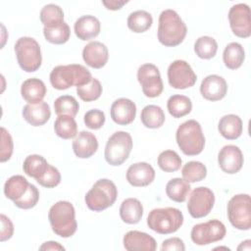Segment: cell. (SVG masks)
<instances>
[{"mask_svg": "<svg viewBox=\"0 0 251 251\" xmlns=\"http://www.w3.org/2000/svg\"><path fill=\"white\" fill-rule=\"evenodd\" d=\"M186 33L187 27L176 11H162L158 25V40L161 44L167 47L177 46L183 41Z\"/></svg>", "mask_w": 251, "mask_h": 251, "instance_id": "1", "label": "cell"}, {"mask_svg": "<svg viewBox=\"0 0 251 251\" xmlns=\"http://www.w3.org/2000/svg\"><path fill=\"white\" fill-rule=\"evenodd\" d=\"M51 85L58 90H65L72 86H81L92 79L90 72L79 64L60 65L55 67L49 75Z\"/></svg>", "mask_w": 251, "mask_h": 251, "instance_id": "2", "label": "cell"}, {"mask_svg": "<svg viewBox=\"0 0 251 251\" xmlns=\"http://www.w3.org/2000/svg\"><path fill=\"white\" fill-rule=\"evenodd\" d=\"M48 219L53 232L61 237H71L76 231L75 211L69 201L61 200L53 204L49 209Z\"/></svg>", "mask_w": 251, "mask_h": 251, "instance_id": "3", "label": "cell"}, {"mask_svg": "<svg viewBox=\"0 0 251 251\" xmlns=\"http://www.w3.org/2000/svg\"><path fill=\"white\" fill-rule=\"evenodd\" d=\"M176 140L179 149L187 156L200 154L205 146V136L202 132V127L195 120H188L177 127Z\"/></svg>", "mask_w": 251, "mask_h": 251, "instance_id": "4", "label": "cell"}, {"mask_svg": "<svg viewBox=\"0 0 251 251\" xmlns=\"http://www.w3.org/2000/svg\"><path fill=\"white\" fill-rule=\"evenodd\" d=\"M118 197L116 184L108 179H98L85 194L84 201L87 208L94 212H101L111 207Z\"/></svg>", "mask_w": 251, "mask_h": 251, "instance_id": "5", "label": "cell"}, {"mask_svg": "<svg viewBox=\"0 0 251 251\" xmlns=\"http://www.w3.org/2000/svg\"><path fill=\"white\" fill-rule=\"evenodd\" d=\"M183 224V215L174 207L153 209L147 217L149 228L160 234L176 232Z\"/></svg>", "mask_w": 251, "mask_h": 251, "instance_id": "6", "label": "cell"}, {"mask_svg": "<svg viewBox=\"0 0 251 251\" xmlns=\"http://www.w3.org/2000/svg\"><path fill=\"white\" fill-rule=\"evenodd\" d=\"M17 61L21 69L26 73L37 71L42 63L41 49L38 42L29 36L20 37L14 46Z\"/></svg>", "mask_w": 251, "mask_h": 251, "instance_id": "7", "label": "cell"}, {"mask_svg": "<svg viewBox=\"0 0 251 251\" xmlns=\"http://www.w3.org/2000/svg\"><path fill=\"white\" fill-rule=\"evenodd\" d=\"M131 135L126 131H116L106 144L104 156L111 166H120L128 158L132 149Z\"/></svg>", "mask_w": 251, "mask_h": 251, "instance_id": "8", "label": "cell"}, {"mask_svg": "<svg viewBox=\"0 0 251 251\" xmlns=\"http://www.w3.org/2000/svg\"><path fill=\"white\" fill-rule=\"evenodd\" d=\"M227 218L231 226L240 230L251 227V200L248 194H236L227 203Z\"/></svg>", "mask_w": 251, "mask_h": 251, "instance_id": "9", "label": "cell"}, {"mask_svg": "<svg viewBox=\"0 0 251 251\" xmlns=\"http://www.w3.org/2000/svg\"><path fill=\"white\" fill-rule=\"evenodd\" d=\"M226 233L225 225L217 220H210L193 226L190 237L196 245H207L222 240Z\"/></svg>", "mask_w": 251, "mask_h": 251, "instance_id": "10", "label": "cell"}, {"mask_svg": "<svg viewBox=\"0 0 251 251\" xmlns=\"http://www.w3.org/2000/svg\"><path fill=\"white\" fill-rule=\"evenodd\" d=\"M214 204V192L206 186H199L190 193L187 202V210L192 218L200 219L206 217L211 212Z\"/></svg>", "mask_w": 251, "mask_h": 251, "instance_id": "11", "label": "cell"}, {"mask_svg": "<svg viewBox=\"0 0 251 251\" xmlns=\"http://www.w3.org/2000/svg\"><path fill=\"white\" fill-rule=\"evenodd\" d=\"M137 80L146 97H158L164 89L159 69L153 64H143L137 70Z\"/></svg>", "mask_w": 251, "mask_h": 251, "instance_id": "12", "label": "cell"}, {"mask_svg": "<svg viewBox=\"0 0 251 251\" xmlns=\"http://www.w3.org/2000/svg\"><path fill=\"white\" fill-rule=\"evenodd\" d=\"M168 80L176 89H186L195 84L197 75L186 61L176 60L168 68Z\"/></svg>", "mask_w": 251, "mask_h": 251, "instance_id": "13", "label": "cell"}, {"mask_svg": "<svg viewBox=\"0 0 251 251\" xmlns=\"http://www.w3.org/2000/svg\"><path fill=\"white\" fill-rule=\"evenodd\" d=\"M230 28L236 36L247 38L251 35V19L249 6L244 3L233 5L228 12Z\"/></svg>", "mask_w": 251, "mask_h": 251, "instance_id": "14", "label": "cell"}, {"mask_svg": "<svg viewBox=\"0 0 251 251\" xmlns=\"http://www.w3.org/2000/svg\"><path fill=\"white\" fill-rule=\"evenodd\" d=\"M243 154L238 146L229 144L224 146L218 155V163L223 172L233 175L238 173L243 166Z\"/></svg>", "mask_w": 251, "mask_h": 251, "instance_id": "15", "label": "cell"}, {"mask_svg": "<svg viewBox=\"0 0 251 251\" xmlns=\"http://www.w3.org/2000/svg\"><path fill=\"white\" fill-rule=\"evenodd\" d=\"M155 178V170L146 162L132 164L126 171V180L135 187L147 186L153 182Z\"/></svg>", "mask_w": 251, "mask_h": 251, "instance_id": "16", "label": "cell"}, {"mask_svg": "<svg viewBox=\"0 0 251 251\" xmlns=\"http://www.w3.org/2000/svg\"><path fill=\"white\" fill-rule=\"evenodd\" d=\"M201 95L209 101H219L227 92V83L223 76L210 75L206 76L200 85Z\"/></svg>", "mask_w": 251, "mask_h": 251, "instance_id": "17", "label": "cell"}, {"mask_svg": "<svg viewBox=\"0 0 251 251\" xmlns=\"http://www.w3.org/2000/svg\"><path fill=\"white\" fill-rule=\"evenodd\" d=\"M112 120L121 126L131 124L136 116V105L127 98H119L115 100L110 110Z\"/></svg>", "mask_w": 251, "mask_h": 251, "instance_id": "18", "label": "cell"}, {"mask_svg": "<svg viewBox=\"0 0 251 251\" xmlns=\"http://www.w3.org/2000/svg\"><path fill=\"white\" fill-rule=\"evenodd\" d=\"M82 59L93 69L103 68L109 59L107 46L100 41H91L82 50Z\"/></svg>", "mask_w": 251, "mask_h": 251, "instance_id": "19", "label": "cell"}, {"mask_svg": "<svg viewBox=\"0 0 251 251\" xmlns=\"http://www.w3.org/2000/svg\"><path fill=\"white\" fill-rule=\"evenodd\" d=\"M124 247L127 251H155L157 249L156 240L146 232L130 230L126 232L123 239Z\"/></svg>", "mask_w": 251, "mask_h": 251, "instance_id": "20", "label": "cell"}, {"mask_svg": "<svg viewBox=\"0 0 251 251\" xmlns=\"http://www.w3.org/2000/svg\"><path fill=\"white\" fill-rule=\"evenodd\" d=\"M73 151L75 155L80 159H86L94 155L98 149V141L96 136L86 130H82L76 134L73 141Z\"/></svg>", "mask_w": 251, "mask_h": 251, "instance_id": "21", "label": "cell"}, {"mask_svg": "<svg viewBox=\"0 0 251 251\" xmlns=\"http://www.w3.org/2000/svg\"><path fill=\"white\" fill-rule=\"evenodd\" d=\"M24 119L33 126H40L46 124L51 117V110L49 105L41 101L36 104H26L23 108Z\"/></svg>", "mask_w": 251, "mask_h": 251, "instance_id": "22", "label": "cell"}, {"mask_svg": "<svg viewBox=\"0 0 251 251\" xmlns=\"http://www.w3.org/2000/svg\"><path fill=\"white\" fill-rule=\"evenodd\" d=\"M101 25L99 20L92 15H85L78 18L74 25L75 35L80 40H89L96 37L100 32Z\"/></svg>", "mask_w": 251, "mask_h": 251, "instance_id": "23", "label": "cell"}, {"mask_svg": "<svg viewBox=\"0 0 251 251\" xmlns=\"http://www.w3.org/2000/svg\"><path fill=\"white\" fill-rule=\"evenodd\" d=\"M22 97L29 104H36L43 100L46 95L44 82L36 77L27 78L21 86Z\"/></svg>", "mask_w": 251, "mask_h": 251, "instance_id": "24", "label": "cell"}, {"mask_svg": "<svg viewBox=\"0 0 251 251\" xmlns=\"http://www.w3.org/2000/svg\"><path fill=\"white\" fill-rule=\"evenodd\" d=\"M218 129L221 135L226 139L233 140L238 138L243 130V124L242 120L239 116L234 114H228L221 118Z\"/></svg>", "mask_w": 251, "mask_h": 251, "instance_id": "25", "label": "cell"}, {"mask_svg": "<svg viewBox=\"0 0 251 251\" xmlns=\"http://www.w3.org/2000/svg\"><path fill=\"white\" fill-rule=\"evenodd\" d=\"M143 215V206L136 198L124 200L120 207V217L122 221L128 225H135L140 222Z\"/></svg>", "mask_w": 251, "mask_h": 251, "instance_id": "26", "label": "cell"}, {"mask_svg": "<svg viewBox=\"0 0 251 251\" xmlns=\"http://www.w3.org/2000/svg\"><path fill=\"white\" fill-rule=\"evenodd\" d=\"M245 59V51L238 42L228 43L223 53L225 66L230 70H236L241 67Z\"/></svg>", "mask_w": 251, "mask_h": 251, "instance_id": "27", "label": "cell"}, {"mask_svg": "<svg viewBox=\"0 0 251 251\" xmlns=\"http://www.w3.org/2000/svg\"><path fill=\"white\" fill-rule=\"evenodd\" d=\"M29 184L30 183L23 176H13L9 177L4 184V194L8 199L14 202L27 191Z\"/></svg>", "mask_w": 251, "mask_h": 251, "instance_id": "28", "label": "cell"}, {"mask_svg": "<svg viewBox=\"0 0 251 251\" xmlns=\"http://www.w3.org/2000/svg\"><path fill=\"white\" fill-rule=\"evenodd\" d=\"M49 164L45 160L44 157L37 154H32L27 156L23 164V170L30 177L38 180L40 177L44 176Z\"/></svg>", "mask_w": 251, "mask_h": 251, "instance_id": "29", "label": "cell"}, {"mask_svg": "<svg viewBox=\"0 0 251 251\" xmlns=\"http://www.w3.org/2000/svg\"><path fill=\"white\" fill-rule=\"evenodd\" d=\"M190 184L180 177L172 178L166 185L167 196L177 203H182L186 200L190 193Z\"/></svg>", "mask_w": 251, "mask_h": 251, "instance_id": "30", "label": "cell"}, {"mask_svg": "<svg viewBox=\"0 0 251 251\" xmlns=\"http://www.w3.org/2000/svg\"><path fill=\"white\" fill-rule=\"evenodd\" d=\"M165 113L160 106L147 105L145 106L140 115L141 123L148 128H159L165 123Z\"/></svg>", "mask_w": 251, "mask_h": 251, "instance_id": "31", "label": "cell"}, {"mask_svg": "<svg viewBox=\"0 0 251 251\" xmlns=\"http://www.w3.org/2000/svg\"><path fill=\"white\" fill-rule=\"evenodd\" d=\"M169 113L176 119L188 115L192 110V102L185 95L176 94L169 98L167 102Z\"/></svg>", "mask_w": 251, "mask_h": 251, "instance_id": "32", "label": "cell"}, {"mask_svg": "<svg viewBox=\"0 0 251 251\" xmlns=\"http://www.w3.org/2000/svg\"><path fill=\"white\" fill-rule=\"evenodd\" d=\"M55 133L63 139H71L77 134V125L74 117L69 115H60L54 123Z\"/></svg>", "mask_w": 251, "mask_h": 251, "instance_id": "33", "label": "cell"}, {"mask_svg": "<svg viewBox=\"0 0 251 251\" xmlns=\"http://www.w3.org/2000/svg\"><path fill=\"white\" fill-rule=\"evenodd\" d=\"M152 24L153 18L151 14L144 10L134 11L130 13L127 18V26L135 33H141L148 30Z\"/></svg>", "mask_w": 251, "mask_h": 251, "instance_id": "34", "label": "cell"}, {"mask_svg": "<svg viewBox=\"0 0 251 251\" xmlns=\"http://www.w3.org/2000/svg\"><path fill=\"white\" fill-rule=\"evenodd\" d=\"M39 17L44 27H55L64 23V12L62 8L56 4L43 6Z\"/></svg>", "mask_w": 251, "mask_h": 251, "instance_id": "35", "label": "cell"}, {"mask_svg": "<svg viewBox=\"0 0 251 251\" xmlns=\"http://www.w3.org/2000/svg\"><path fill=\"white\" fill-rule=\"evenodd\" d=\"M217 51L218 43L216 39L211 36H200L198 39H196L194 43V52L201 59H212L213 57H215Z\"/></svg>", "mask_w": 251, "mask_h": 251, "instance_id": "36", "label": "cell"}, {"mask_svg": "<svg viewBox=\"0 0 251 251\" xmlns=\"http://www.w3.org/2000/svg\"><path fill=\"white\" fill-rule=\"evenodd\" d=\"M182 177L188 183L203 180L207 176L206 166L198 161L187 162L181 170Z\"/></svg>", "mask_w": 251, "mask_h": 251, "instance_id": "37", "label": "cell"}, {"mask_svg": "<svg viewBox=\"0 0 251 251\" xmlns=\"http://www.w3.org/2000/svg\"><path fill=\"white\" fill-rule=\"evenodd\" d=\"M43 34L45 39L53 44H64L71 36V29L67 23L55 27H43Z\"/></svg>", "mask_w": 251, "mask_h": 251, "instance_id": "38", "label": "cell"}, {"mask_svg": "<svg viewBox=\"0 0 251 251\" xmlns=\"http://www.w3.org/2000/svg\"><path fill=\"white\" fill-rule=\"evenodd\" d=\"M54 110L58 116L69 115L75 117L79 110V105L75 97L62 95L54 101Z\"/></svg>", "mask_w": 251, "mask_h": 251, "instance_id": "39", "label": "cell"}, {"mask_svg": "<svg viewBox=\"0 0 251 251\" xmlns=\"http://www.w3.org/2000/svg\"><path fill=\"white\" fill-rule=\"evenodd\" d=\"M158 166L166 173L177 171L181 166V158L174 150H165L158 156Z\"/></svg>", "mask_w": 251, "mask_h": 251, "instance_id": "40", "label": "cell"}, {"mask_svg": "<svg viewBox=\"0 0 251 251\" xmlns=\"http://www.w3.org/2000/svg\"><path fill=\"white\" fill-rule=\"evenodd\" d=\"M102 85L97 78L92 79L81 86L76 87V93L78 97L84 102H91L97 100L102 94Z\"/></svg>", "mask_w": 251, "mask_h": 251, "instance_id": "41", "label": "cell"}, {"mask_svg": "<svg viewBox=\"0 0 251 251\" xmlns=\"http://www.w3.org/2000/svg\"><path fill=\"white\" fill-rule=\"evenodd\" d=\"M39 200V191L35 185L29 184L27 191L18 200L14 201L16 207L20 209H31L33 208Z\"/></svg>", "mask_w": 251, "mask_h": 251, "instance_id": "42", "label": "cell"}, {"mask_svg": "<svg viewBox=\"0 0 251 251\" xmlns=\"http://www.w3.org/2000/svg\"><path fill=\"white\" fill-rule=\"evenodd\" d=\"M105 114L101 110L92 109L84 114L83 121L85 126L90 129H99L105 124Z\"/></svg>", "mask_w": 251, "mask_h": 251, "instance_id": "43", "label": "cell"}, {"mask_svg": "<svg viewBox=\"0 0 251 251\" xmlns=\"http://www.w3.org/2000/svg\"><path fill=\"white\" fill-rule=\"evenodd\" d=\"M1 153H0V161L1 163H4L12 157L13 149H14V143L11 134L5 127H1Z\"/></svg>", "mask_w": 251, "mask_h": 251, "instance_id": "44", "label": "cell"}, {"mask_svg": "<svg viewBox=\"0 0 251 251\" xmlns=\"http://www.w3.org/2000/svg\"><path fill=\"white\" fill-rule=\"evenodd\" d=\"M36 181L43 187L53 188L61 182V174L57 168L49 165L44 176Z\"/></svg>", "mask_w": 251, "mask_h": 251, "instance_id": "45", "label": "cell"}, {"mask_svg": "<svg viewBox=\"0 0 251 251\" xmlns=\"http://www.w3.org/2000/svg\"><path fill=\"white\" fill-rule=\"evenodd\" d=\"M0 220H1L0 241L4 242L12 237V235L14 233V226H13V223L11 222V220L4 214H1Z\"/></svg>", "mask_w": 251, "mask_h": 251, "instance_id": "46", "label": "cell"}, {"mask_svg": "<svg viewBox=\"0 0 251 251\" xmlns=\"http://www.w3.org/2000/svg\"><path fill=\"white\" fill-rule=\"evenodd\" d=\"M161 250L162 251H172V250L173 251H184L185 246H184L182 239H180L179 237H171V238H168L163 241Z\"/></svg>", "mask_w": 251, "mask_h": 251, "instance_id": "47", "label": "cell"}, {"mask_svg": "<svg viewBox=\"0 0 251 251\" xmlns=\"http://www.w3.org/2000/svg\"><path fill=\"white\" fill-rule=\"evenodd\" d=\"M127 1H117V0H110V1H102V4L109 10H120Z\"/></svg>", "mask_w": 251, "mask_h": 251, "instance_id": "48", "label": "cell"}, {"mask_svg": "<svg viewBox=\"0 0 251 251\" xmlns=\"http://www.w3.org/2000/svg\"><path fill=\"white\" fill-rule=\"evenodd\" d=\"M39 250H65V247L56 241H46L39 247Z\"/></svg>", "mask_w": 251, "mask_h": 251, "instance_id": "49", "label": "cell"}, {"mask_svg": "<svg viewBox=\"0 0 251 251\" xmlns=\"http://www.w3.org/2000/svg\"><path fill=\"white\" fill-rule=\"evenodd\" d=\"M251 249V240L247 239L240 243V245L237 247V250H247L249 251Z\"/></svg>", "mask_w": 251, "mask_h": 251, "instance_id": "50", "label": "cell"}]
</instances>
